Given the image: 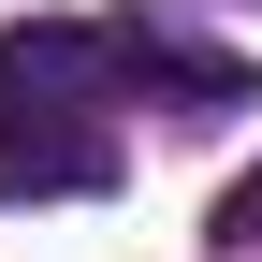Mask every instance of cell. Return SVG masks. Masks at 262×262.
I'll return each instance as SVG.
<instances>
[{
    "label": "cell",
    "instance_id": "cell-1",
    "mask_svg": "<svg viewBox=\"0 0 262 262\" xmlns=\"http://www.w3.org/2000/svg\"><path fill=\"white\" fill-rule=\"evenodd\" d=\"M117 189V131L58 102H0V204H88Z\"/></svg>",
    "mask_w": 262,
    "mask_h": 262
},
{
    "label": "cell",
    "instance_id": "cell-2",
    "mask_svg": "<svg viewBox=\"0 0 262 262\" xmlns=\"http://www.w3.org/2000/svg\"><path fill=\"white\" fill-rule=\"evenodd\" d=\"M219 248H248V262H262V175L233 189V204H219Z\"/></svg>",
    "mask_w": 262,
    "mask_h": 262
}]
</instances>
